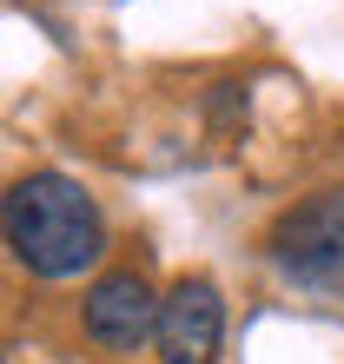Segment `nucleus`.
I'll list each match as a JSON object with an SVG mask.
<instances>
[{
  "instance_id": "obj_1",
  "label": "nucleus",
  "mask_w": 344,
  "mask_h": 364,
  "mask_svg": "<svg viewBox=\"0 0 344 364\" xmlns=\"http://www.w3.org/2000/svg\"><path fill=\"white\" fill-rule=\"evenodd\" d=\"M0 239L33 278H80L106 259V212L80 179L53 173H20L0 192Z\"/></svg>"
},
{
  "instance_id": "obj_2",
  "label": "nucleus",
  "mask_w": 344,
  "mask_h": 364,
  "mask_svg": "<svg viewBox=\"0 0 344 364\" xmlns=\"http://www.w3.org/2000/svg\"><path fill=\"white\" fill-rule=\"evenodd\" d=\"M265 252L291 285L338 291L344 285V186H325L311 199L285 205L265 232Z\"/></svg>"
},
{
  "instance_id": "obj_3",
  "label": "nucleus",
  "mask_w": 344,
  "mask_h": 364,
  "mask_svg": "<svg viewBox=\"0 0 344 364\" xmlns=\"http://www.w3.org/2000/svg\"><path fill=\"white\" fill-rule=\"evenodd\" d=\"M80 318H86V338H93V345L139 351V345H153V331H159V291H153L146 272L113 265V272H100L93 285H86Z\"/></svg>"
},
{
  "instance_id": "obj_4",
  "label": "nucleus",
  "mask_w": 344,
  "mask_h": 364,
  "mask_svg": "<svg viewBox=\"0 0 344 364\" xmlns=\"http://www.w3.org/2000/svg\"><path fill=\"white\" fill-rule=\"evenodd\" d=\"M159 364H219V345H225V298L212 278L186 272L172 278V291L159 298Z\"/></svg>"
},
{
  "instance_id": "obj_5",
  "label": "nucleus",
  "mask_w": 344,
  "mask_h": 364,
  "mask_svg": "<svg viewBox=\"0 0 344 364\" xmlns=\"http://www.w3.org/2000/svg\"><path fill=\"white\" fill-rule=\"evenodd\" d=\"M0 364H7V358H0Z\"/></svg>"
}]
</instances>
